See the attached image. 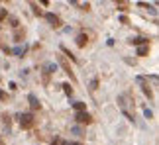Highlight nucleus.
Masks as SVG:
<instances>
[{
  "label": "nucleus",
  "instance_id": "1",
  "mask_svg": "<svg viewBox=\"0 0 159 145\" xmlns=\"http://www.w3.org/2000/svg\"><path fill=\"white\" fill-rule=\"evenodd\" d=\"M20 124H22V127H32L33 126V114H22L20 116Z\"/></svg>",
  "mask_w": 159,
  "mask_h": 145
},
{
  "label": "nucleus",
  "instance_id": "2",
  "mask_svg": "<svg viewBox=\"0 0 159 145\" xmlns=\"http://www.w3.org/2000/svg\"><path fill=\"white\" fill-rule=\"evenodd\" d=\"M75 120H77L79 124H90V122H93V118H90V114H89V112H77Z\"/></svg>",
  "mask_w": 159,
  "mask_h": 145
},
{
  "label": "nucleus",
  "instance_id": "3",
  "mask_svg": "<svg viewBox=\"0 0 159 145\" xmlns=\"http://www.w3.org/2000/svg\"><path fill=\"white\" fill-rule=\"evenodd\" d=\"M45 20H47L49 24H51L53 28H59L61 26V22H59V18H57L55 14H45Z\"/></svg>",
  "mask_w": 159,
  "mask_h": 145
},
{
  "label": "nucleus",
  "instance_id": "4",
  "mask_svg": "<svg viewBox=\"0 0 159 145\" xmlns=\"http://www.w3.org/2000/svg\"><path fill=\"white\" fill-rule=\"evenodd\" d=\"M86 41H89V35H86V34H79L77 35V45H79V47H85Z\"/></svg>",
  "mask_w": 159,
  "mask_h": 145
},
{
  "label": "nucleus",
  "instance_id": "5",
  "mask_svg": "<svg viewBox=\"0 0 159 145\" xmlns=\"http://www.w3.org/2000/svg\"><path fill=\"white\" fill-rule=\"evenodd\" d=\"M130 43L132 45H147V39H145V37H132Z\"/></svg>",
  "mask_w": 159,
  "mask_h": 145
},
{
  "label": "nucleus",
  "instance_id": "6",
  "mask_svg": "<svg viewBox=\"0 0 159 145\" xmlns=\"http://www.w3.org/2000/svg\"><path fill=\"white\" fill-rule=\"evenodd\" d=\"M59 63H61V67L65 69V73H67V74H71V78L75 81V74H73V71H71V67H69V65L65 63V59H59Z\"/></svg>",
  "mask_w": 159,
  "mask_h": 145
},
{
  "label": "nucleus",
  "instance_id": "7",
  "mask_svg": "<svg viewBox=\"0 0 159 145\" xmlns=\"http://www.w3.org/2000/svg\"><path fill=\"white\" fill-rule=\"evenodd\" d=\"M30 106H32V110H39V102H37V98L33 94H30Z\"/></svg>",
  "mask_w": 159,
  "mask_h": 145
},
{
  "label": "nucleus",
  "instance_id": "8",
  "mask_svg": "<svg viewBox=\"0 0 159 145\" xmlns=\"http://www.w3.org/2000/svg\"><path fill=\"white\" fill-rule=\"evenodd\" d=\"M73 108L77 110V112H86V104H85V102H75Z\"/></svg>",
  "mask_w": 159,
  "mask_h": 145
},
{
  "label": "nucleus",
  "instance_id": "9",
  "mask_svg": "<svg viewBox=\"0 0 159 145\" xmlns=\"http://www.w3.org/2000/svg\"><path fill=\"white\" fill-rule=\"evenodd\" d=\"M147 51H149V45H140V47H137V55H147Z\"/></svg>",
  "mask_w": 159,
  "mask_h": 145
},
{
  "label": "nucleus",
  "instance_id": "10",
  "mask_svg": "<svg viewBox=\"0 0 159 145\" xmlns=\"http://www.w3.org/2000/svg\"><path fill=\"white\" fill-rule=\"evenodd\" d=\"M61 86H63V90H65V94H67V96H71V94H73V88H71V84H69V82H65V84H61Z\"/></svg>",
  "mask_w": 159,
  "mask_h": 145
},
{
  "label": "nucleus",
  "instance_id": "11",
  "mask_svg": "<svg viewBox=\"0 0 159 145\" xmlns=\"http://www.w3.org/2000/svg\"><path fill=\"white\" fill-rule=\"evenodd\" d=\"M4 18H8V10H6V8H0V24H2Z\"/></svg>",
  "mask_w": 159,
  "mask_h": 145
},
{
  "label": "nucleus",
  "instance_id": "12",
  "mask_svg": "<svg viewBox=\"0 0 159 145\" xmlns=\"http://www.w3.org/2000/svg\"><path fill=\"white\" fill-rule=\"evenodd\" d=\"M14 53H16L18 57H22L24 53H26V47H16V49H14Z\"/></svg>",
  "mask_w": 159,
  "mask_h": 145
},
{
  "label": "nucleus",
  "instance_id": "13",
  "mask_svg": "<svg viewBox=\"0 0 159 145\" xmlns=\"http://www.w3.org/2000/svg\"><path fill=\"white\" fill-rule=\"evenodd\" d=\"M141 88H144V94H145V96H149V98H151V96H153V94H151V90H149V88H147V86H141Z\"/></svg>",
  "mask_w": 159,
  "mask_h": 145
},
{
  "label": "nucleus",
  "instance_id": "14",
  "mask_svg": "<svg viewBox=\"0 0 159 145\" xmlns=\"http://www.w3.org/2000/svg\"><path fill=\"white\" fill-rule=\"evenodd\" d=\"M8 20H10V26L12 28H18V20H16V18H8Z\"/></svg>",
  "mask_w": 159,
  "mask_h": 145
},
{
  "label": "nucleus",
  "instance_id": "15",
  "mask_svg": "<svg viewBox=\"0 0 159 145\" xmlns=\"http://www.w3.org/2000/svg\"><path fill=\"white\" fill-rule=\"evenodd\" d=\"M144 114H145V118H149V120H151V118H153V114H151V110H147V108H145V110H144Z\"/></svg>",
  "mask_w": 159,
  "mask_h": 145
},
{
  "label": "nucleus",
  "instance_id": "16",
  "mask_svg": "<svg viewBox=\"0 0 159 145\" xmlns=\"http://www.w3.org/2000/svg\"><path fill=\"white\" fill-rule=\"evenodd\" d=\"M96 86H98V81H96V78H94V81L90 82V88H93V90H96Z\"/></svg>",
  "mask_w": 159,
  "mask_h": 145
},
{
  "label": "nucleus",
  "instance_id": "17",
  "mask_svg": "<svg viewBox=\"0 0 159 145\" xmlns=\"http://www.w3.org/2000/svg\"><path fill=\"white\" fill-rule=\"evenodd\" d=\"M32 8H33V12H36V14H39V16H41V10L36 6V4H32Z\"/></svg>",
  "mask_w": 159,
  "mask_h": 145
},
{
  "label": "nucleus",
  "instance_id": "18",
  "mask_svg": "<svg viewBox=\"0 0 159 145\" xmlns=\"http://www.w3.org/2000/svg\"><path fill=\"white\" fill-rule=\"evenodd\" d=\"M0 98H2V100H6V92H2V90H0Z\"/></svg>",
  "mask_w": 159,
  "mask_h": 145
},
{
  "label": "nucleus",
  "instance_id": "19",
  "mask_svg": "<svg viewBox=\"0 0 159 145\" xmlns=\"http://www.w3.org/2000/svg\"><path fill=\"white\" fill-rule=\"evenodd\" d=\"M69 145H83V143H79V141H73V143H69Z\"/></svg>",
  "mask_w": 159,
  "mask_h": 145
},
{
  "label": "nucleus",
  "instance_id": "20",
  "mask_svg": "<svg viewBox=\"0 0 159 145\" xmlns=\"http://www.w3.org/2000/svg\"><path fill=\"white\" fill-rule=\"evenodd\" d=\"M0 145H2V141H0Z\"/></svg>",
  "mask_w": 159,
  "mask_h": 145
}]
</instances>
